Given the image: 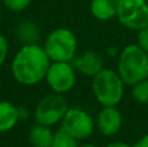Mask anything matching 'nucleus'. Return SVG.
<instances>
[{
    "mask_svg": "<svg viewBox=\"0 0 148 147\" xmlns=\"http://www.w3.org/2000/svg\"><path fill=\"white\" fill-rule=\"evenodd\" d=\"M107 54L109 55V56H116V55L118 56L120 51H118L117 48H114V47H110V48H108V49H107Z\"/></svg>",
    "mask_w": 148,
    "mask_h": 147,
    "instance_id": "nucleus-24",
    "label": "nucleus"
},
{
    "mask_svg": "<svg viewBox=\"0 0 148 147\" xmlns=\"http://www.w3.org/2000/svg\"><path fill=\"white\" fill-rule=\"evenodd\" d=\"M18 121H21L18 107L12 102L0 100V133L10 132Z\"/></svg>",
    "mask_w": 148,
    "mask_h": 147,
    "instance_id": "nucleus-10",
    "label": "nucleus"
},
{
    "mask_svg": "<svg viewBox=\"0 0 148 147\" xmlns=\"http://www.w3.org/2000/svg\"><path fill=\"white\" fill-rule=\"evenodd\" d=\"M95 128H96L95 120L88 112L78 107H72V108L69 107L61 121L60 129L66 132L77 141H81L91 137L94 134Z\"/></svg>",
    "mask_w": 148,
    "mask_h": 147,
    "instance_id": "nucleus-7",
    "label": "nucleus"
},
{
    "mask_svg": "<svg viewBox=\"0 0 148 147\" xmlns=\"http://www.w3.org/2000/svg\"><path fill=\"white\" fill-rule=\"evenodd\" d=\"M105 147H134V146L129 145V143H126V142H110Z\"/></svg>",
    "mask_w": 148,
    "mask_h": 147,
    "instance_id": "nucleus-23",
    "label": "nucleus"
},
{
    "mask_svg": "<svg viewBox=\"0 0 148 147\" xmlns=\"http://www.w3.org/2000/svg\"><path fill=\"white\" fill-rule=\"evenodd\" d=\"M117 72L125 85L134 86L148 77V54L138 43L127 44L118 54Z\"/></svg>",
    "mask_w": 148,
    "mask_h": 147,
    "instance_id": "nucleus-2",
    "label": "nucleus"
},
{
    "mask_svg": "<svg viewBox=\"0 0 148 147\" xmlns=\"http://www.w3.org/2000/svg\"><path fill=\"white\" fill-rule=\"evenodd\" d=\"M79 147H97V146L91 145V143H87V145H82V146H79Z\"/></svg>",
    "mask_w": 148,
    "mask_h": 147,
    "instance_id": "nucleus-25",
    "label": "nucleus"
},
{
    "mask_svg": "<svg viewBox=\"0 0 148 147\" xmlns=\"http://www.w3.org/2000/svg\"><path fill=\"white\" fill-rule=\"evenodd\" d=\"M131 96L136 103L148 106V77L131 86Z\"/></svg>",
    "mask_w": 148,
    "mask_h": 147,
    "instance_id": "nucleus-16",
    "label": "nucleus"
},
{
    "mask_svg": "<svg viewBox=\"0 0 148 147\" xmlns=\"http://www.w3.org/2000/svg\"><path fill=\"white\" fill-rule=\"evenodd\" d=\"M44 81L52 93L64 95L75 86L77 69L74 68L73 63L52 61L47 70Z\"/></svg>",
    "mask_w": 148,
    "mask_h": 147,
    "instance_id": "nucleus-6",
    "label": "nucleus"
},
{
    "mask_svg": "<svg viewBox=\"0 0 148 147\" xmlns=\"http://www.w3.org/2000/svg\"><path fill=\"white\" fill-rule=\"evenodd\" d=\"M31 1L33 0H1L3 5L9 12H13V13H20L26 10L30 7Z\"/></svg>",
    "mask_w": 148,
    "mask_h": 147,
    "instance_id": "nucleus-18",
    "label": "nucleus"
},
{
    "mask_svg": "<svg viewBox=\"0 0 148 147\" xmlns=\"http://www.w3.org/2000/svg\"><path fill=\"white\" fill-rule=\"evenodd\" d=\"M134 147H148V133L144 134L138 142L134 145Z\"/></svg>",
    "mask_w": 148,
    "mask_h": 147,
    "instance_id": "nucleus-21",
    "label": "nucleus"
},
{
    "mask_svg": "<svg viewBox=\"0 0 148 147\" xmlns=\"http://www.w3.org/2000/svg\"><path fill=\"white\" fill-rule=\"evenodd\" d=\"M138 44L148 54V26L138 31Z\"/></svg>",
    "mask_w": 148,
    "mask_h": 147,
    "instance_id": "nucleus-20",
    "label": "nucleus"
},
{
    "mask_svg": "<svg viewBox=\"0 0 148 147\" xmlns=\"http://www.w3.org/2000/svg\"><path fill=\"white\" fill-rule=\"evenodd\" d=\"M125 82L117 70L103 68L92 77V93L101 107H117L125 94Z\"/></svg>",
    "mask_w": 148,
    "mask_h": 147,
    "instance_id": "nucleus-3",
    "label": "nucleus"
},
{
    "mask_svg": "<svg viewBox=\"0 0 148 147\" xmlns=\"http://www.w3.org/2000/svg\"><path fill=\"white\" fill-rule=\"evenodd\" d=\"M9 54V43H8V39L4 34L0 33V67L5 63Z\"/></svg>",
    "mask_w": 148,
    "mask_h": 147,
    "instance_id": "nucleus-19",
    "label": "nucleus"
},
{
    "mask_svg": "<svg viewBox=\"0 0 148 147\" xmlns=\"http://www.w3.org/2000/svg\"><path fill=\"white\" fill-rule=\"evenodd\" d=\"M122 121V115L117 107H101L95 120V125L104 137H113L121 130Z\"/></svg>",
    "mask_w": 148,
    "mask_h": 147,
    "instance_id": "nucleus-8",
    "label": "nucleus"
},
{
    "mask_svg": "<svg viewBox=\"0 0 148 147\" xmlns=\"http://www.w3.org/2000/svg\"><path fill=\"white\" fill-rule=\"evenodd\" d=\"M16 36L22 44L38 43L40 39V29L34 20L25 18L18 22L16 27Z\"/></svg>",
    "mask_w": 148,
    "mask_h": 147,
    "instance_id": "nucleus-12",
    "label": "nucleus"
},
{
    "mask_svg": "<svg viewBox=\"0 0 148 147\" xmlns=\"http://www.w3.org/2000/svg\"><path fill=\"white\" fill-rule=\"evenodd\" d=\"M68 108L69 106L64 95L56 93L48 94L36 103L34 108V120L38 124L52 128L61 124Z\"/></svg>",
    "mask_w": 148,
    "mask_h": 147,
    "instance_id": "nucleus-5",
    "label": "nucleus"
},
{
    "mask_svg": "<svg viewBox=\"0 0 148 147\" xmlns=\"http://www.w3.org/2000/svg\"><path fill=\"white\" fill-rule=\"evenodd\" d=\"M51 59L39 43L22 44L10 63V72L16 82L23 86H35L44 81Z\"/></svg>",
    "mask_w": 148,
    "mask_h": 147,
    "instance_id": "nucleus-1",
    "label": "nucleus"
},
{
    "mask_svg": "<svg viewBox=\"0 0 148 147\" xmlns=\"http://www.w3.org/2000/svg\"><path fill=\"white\" fill-rule=\"evenodd\" d=\"M1 18H3V9H1V5H0V22H1Z\"/></svg>",
    "mask_w": 148,
    "mask_h": 147,
    "instance_id": "nucleus-26",
    "label": "nucleus"
},
{
    "mask_svg": "<svg viewBox=\"0 0 148 147\" xmlns=\"http://www.w3.org/2000/svg\"><path fill=\"white\" fill-rule=\"evenodd\" d=\"M55 133L51 126H46L42 124H35L29 130V142L33 147H51Z\"/></svg>",
    "mask_w": 148,
    "mask_h": 147,
    "instance_id": "nucleus-13",
    "label": "nucleus"
},
{
    "mask_svg": "<svg viewBox=\"0 0 148 147\" xmlns=\"http://www.w3.org/2000/svg\"><path fill=\"white\" fill-rule=\"evenodd\" d=\"M51 147H79V146H78V141L75 138L72 137L70 134H68L62 129H60L59 132L55 133Z\"/></svg>",
    "mask_w": 148,
    "mask_h": 147,
    "instance_id": "nucleus-17",
    "label": "nucleus"
},
{
    "mask_svg": "<svg viewBox=\"0 0 148 147\" xmlns=\"http://www.w3.org/2000/svg\"><path fill=\"white\" fill-rule=\"evenodd\" d=\"M72 63L74 68L77 69V72L91 78L94 76H96L104 68V59H103V56L99 52L92 51V49L84 51L82 55L75 56V59Z\"/></svg>",
    "mask_w": 148,
    "mask_h": 147,
    "instance_id": "nucleus-9",
    "label": "nucleus"
},
{
    "mask_svg": "<svg viewBox=\"0 0 148 147\" xmlns=\"http://www.w3.org/2000/svg\"><path fill=\"white\" fill-rule=\"evenodd\" d=\"M18 112H20V119L21 120H26L30 115V111H29L26 107H18Z\"/></svg>",
    "mask_w": 148,
    "mask_h": 147,
    "instance_id": "nucleus-22",
    "label": "nucleus"
},
{
    "mask_svg": "<svg viewBox=\"0 0 148 147\" xmlns=\"http://www.w3.org/2000/svg\"><path fill=\"white\" fill-rule=\"evenodd\" d=\"M120 23L125 27L130 29V30L139 31L142 29L148 26V4L143 5L142 8H139L138 10L130 14L129 17H126L125 20L120 21Z\"/></svg>",
    "mask_w": 148,
    "mask_h": 147,
    "instance_id": "nucleus-14",
    "label": "nucleus"
},
{
    "mask_svg": "<svg viewBox=\"0 0 148 147\" xmlns=\"http://www.w3.org/2000/svg\"><path fill=\"white\" fill-rule=\"evenodd\" d=\"M118 0H91L90 12L99 21H109L117 17Z\"/></svg>",
    "mask_w": 148,
    "mask_h": 147,
    "instance_id": "nucleus-11",
    "label": "nucleus"
},
{
    "mask_svg": "<svg viewBox=\"0 0 148 147\" xmlns=\"http://www.w3.org/2000/svg\"><path fill=\"white\" fill-rule=\"evenodd\" d=\"M146 0H118V9H117V18L118 22L125 20L130 14H133L135 10L146 5Z\"/></svg>",
    "mask_w": 148,
    "mask_h": 147,
    "instance_id": "nucleus-15",
    "label": "nucleus"
},
{
    "mask_svg": "<svg viewBox=\"0 0 148 147\" xmlns=\"http://www.w3.org/2000/svg\"><path fill=\"white\" fill-rule=\"evenodd\" d=\"M43 48L51 61L72 63L77 56L78 41L75 34L70 29L57 27L46 36Z\"/></svg>",
    "mask_w": 148,
    "mask_h": 147,
    "instance_id": "nucleus-4",
    "label": "nucleus"
}]
</instances>
